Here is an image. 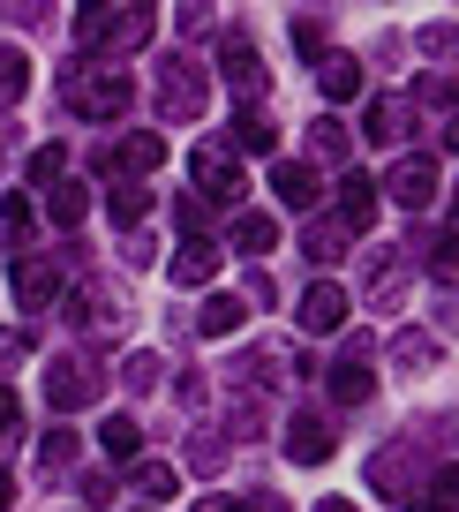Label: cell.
Returning a JSON list of instances; mask_svg holds the SVG:
<instances>
[{"mask_svg": "<svg viewBox=\"0 0 459 512\" xmlns=\"http://www.w3.org/2000/svg\"><path fill=\"white\" fill-rule=\"evenodd\" d=\"M106 166H113V174H159V166H166V136H151V128H136V136H121V144H106Z\"/></svg>", "mask_w": 459, "mask_h": 512, "instance_id": "11", "label": "cell"}, {"mask_svg": "<svg viewBox=\"0 0 459 512\" xmlns=\"http://www.w3.org/2000/svg\"><path fill=\"white\" fill-rule=\"evenodd\" d=\"M46 400L61 407V415L91 407V400H98V369H91V362H68V354H61V362L46 369Z\"/></svg>", "mask_w": 459, "mask_h": 512, "instance_id": "6", "label": "cell"}, {"mask_svg": "<svg viewBox=\"0 0 459 512\" xmlns=\"http://www.w3.org/2000/svg\"><path fill=\"white\" fill-rule=\"evenodd\" d=\"M294 46L301 53H324V23L317 16H294Z\"/></svg>", "mask_w": 459, "mask_h": 512, "instance_id": "35", "label": "cell"}, {"mask_svg": "<svg viewBox=\"0 0 459 512\" xmlns=\"http://www.w3.org/2000/svg\"><path fill=\"white\" fill-rule=\"evenodd\" d=\"M53 294H61V264H53V256H23V264H16V302L46 309Z\"/></svg>", "mask_w": 459, "mask_h": 512, "instance_id": "13", "label": "cell"}, {"mask_svg": "<svg viewBox=\"0 0 459 512\" xmlns=\"http://www.w3.org/2000/svg\"><path fill=\"white\" fill-rule=\"evenodd\" d=\"M264 249H279V219H271V211H241L234 219V256H264Z\"/></svg>", "mask_w": 459, "mask_h": 512, "instance_id": "18", "label": "cell"}, {"mask_svg": "<svg viewBox=\"0 0 459 512\" xmlns=\"http://www.w3.org/2000/svg\"><path fill=\"white\" fill-rule=\"evenodd\" d=\"M151 31H159V16H151V8H106V0H98V8H83L76 16V46L91 53H113V61H128V53H143L151 46Z\"/></svg>", "mask_w": 459, "mask_h": 512, "instance_id": "1", "label": "cell"}, {"mask_svg": "<svg viewBox=\"0 0 459 512\" xmlns=\"http://www.w3.org/2000/svg\"><path fill=\"white\" fill-rule=\"evenodd\" d=\"M452 264H459V234H437V241H429V272L452 279Z\"/></svg>", "mask_w": 459, "mask_h": 512, "instance_id": "34", "label": "cell"}, {"mask_svg": "<svg viewBox=\"0 0 459 512\" xmlns=\"http://www.w3.org/2000/svg\"><path fill=\"white\" fill-rule=\"evenodd\" d=\"M369 384H377V377H369V354H347V362L332 369V400H339V407H362Z\"/></svg>", "mask_w": 459, "mask_h": 512, "instance_id": "22", "label": "cell"}, {"mask_svg": "<svg viewBox=\"0 0 459 512\" xmlns=\"http://www.w3.org/2000/svg\"><path fill=\"white\" fill-rule=\"evenodd\" d=\"M339 226H347V234L377 226V181H369V174H347V181H339Z\"/></svg>", "mask_w": 459, "mask_h": 512, "instance_id": "14", "label": "cell"}, {"mask_svg": "<svg viewBox=\"0 0 459 512\" xmlns=\"http://www.w3.org/2000/svg\"><path fill=\"white\" fill-rule=\"evenodd\" d=\"M219 61H226V76L241 83L249 98H264V53H256V38H241V31H219Z\"/></svg>", "mask_w": 459, "mask_h": 512, "instance_id": "10", "label": "cell"}, {"mask_svg": "<svg viewBox=\"0 0 459 512\" xmlns=\"http://www.w3.org/2000/svg\"><path fill=\"white\" fill-rule=\"evenodd\" d=\"M407 512H437V505H407Z\"/></svg>", "mask_w": 459, "mask_h": 512, "instance_id": "43", "label": "cell"}, {"mask_svg": "<svg viewBox=\"0 0 459 512\" xmlns=\"http://www.w3.org/2000/svg\"><path fill=\"white\" fill-rule=\"evenodd\" d=\"M241 324H249V302H241V294H204V309H196V332L204 339H234Z\"/></svg>", "mask_w": 459, "mask_h": 512, "instance_id": "15", "label": "cell"}, {"mask_svg": "<svg viewBox=\"0 0 459 512\" xmlns=\"http://www.w3.org/2000/svg\"><path fill=\"white\" fill-rule=\"evenodd\" d=\"M317 512H362V505H354V497H324Z\"/></svg>", "mask_w": 459, "mask_h": 512, "instance_id": "39", "label": "cell"}, {"mask_svg": "<svg viewBox=\"0 0 459 512\" xmlns=\"http://www.w3.org/2000/svg\"><path fill=\"white\" fill-rule=\"evenodd\" d=\"M0 430H8V437L23 430V400H16V384H0Z\"/></svg>", "mask_w": 459, "mask_h": 512, "instance_id": "36", "label": "cell"}, {"mask_svg": "<svg viewBox=\"0 0 459 512\" xmlns=\"http://www.w3.org/2000/svg\"><path fill=\"white\" fill-rule=\"evenodd\" d=\"M332 452H339V437H332L324 415H294V422H286V460H294V467H324Z\"/></svg>", "mask_w": 459, "mask_h": 512, "instance_id": "8", "label": "cell"}, {"mask_svg": "<svg viewBox=\"0 0 459 512\" xmlns=\"http://www.w3.org/2000/svg\"><path fill=\"white\" fill-rule=\"evenodd\" d=\"M362 128H369V144H399V136L414 128V106L407 98H377V106L362 113Z\"/></svg>", "mask_w": 459, "mask_h": 512, "instance_id": "16", "label": "cell"}, {"mask_svg": "<svg viewBox=\"0 0 459 512\" xmlns=\"http://www.w3.org/2000/svg\"><path fill=\"white\" fill-rule=\"evenodd\" d=\"M121 384H128V392H151V384H159V354H128V362H121Z\"/></svg>", "mask_w": 459, "mask_h": 512, "instance_id": "29", "label": "cell"}, {"mask_svg": "<svg viewBox=\"0 0 459 512\" xmlns=\"http://www.w3.org/2000/svg\"><path fill=\"white\" fill-rule=\"evenodd\" d=\"M23 91H31V61H23L16 46H0V98H8V106H16Z\"/></svg>", "mask_w": 459, "mask_h": 512, "instance_id": "25", "label": "cell"}, {"mask_svg": "<svg viewBox=\"0 0 459 512\" xmlns=\"http://www.w3.org/2000/svg\"><path fill=\"white\" fill-rule=\"evenodd\" d=\"M317 83H324V98H332V106H347V98H362V61H354V53H324Z\"/></svg>", "mask_w": 459, "mask_h": 512, "instance_id": "17", "label": "cell"}, {"mask_svg": "<svg viewBox=\"0 0 459 512\" xmlns=\"http://www.w3.org/2000/svg\"><path fill=\"white\" fill-rule=\"evenodd\" d=\"M83 211H91V189H83V181H53V189H46V219L61 226V234L83 226Z\"/></svg>", "mask_w": 459, "mask_h": 512, "instance_id": "19", "label": "cell"}, {"mask_svg": "<svg viewBox=\"0 0 459 512\" xmlns=\"http://www.w3.org/2000/svg\"><path fill=\"white\" fill-rule=\"evenodd\" d=\"M189 181L204 189V204H234L249 181H241V166H234V144H196L189 151Z\"/></svg>", "mask_w": 459, "mask_h": 512, "instance_id": "4", "label": "cell"}, {"mask_svg": "<svg viewBox=\"0 0 459 512\" xmlns=\"http://www.w3.org/2000/svg\"><path fill=\"white\" fill-rule=\"evenodd\" d=\"M136 490L151 497V505H166V497H174L181 482H174V467H159V460H143V467H136Z\"/></svg>", "mask_w": 459, "mask_h": 512, "instance_id": "27", "label": "cell"}, {"mask_svg": "<svg viewBox=\"0 0 459 512\" xmlns=\"http://www.w3.org/2000/svg\"><path fill=\"white\" fill-rule=\"evenodd\" d=\"M271 196H279L286 211H317L324 181H317V166H301V159H271Z\"/></svg>", "mask_w": 459, "mask_h": 512, "instance_id": "9", "label": "cell"}, {"mask_svg": "<svg viewBox=\"0 0 459 512\" xmlns=\"http://www.w3.org/2000/svg\"><path fill=\"white\" fill-rule=\"evenodd\" d=\"M31 181H38V189L68 181V144H38V151H31Z\"/></svg>", "mask_w": 459, "mask_h": 512, "instance_id": "26", "label": "cell"}, {"mask_svg": "<svg viewBox=\"0 0 459 512\" xmlns=\"http://www.w3.org/2000/svg\"><path fill=\"white\" fill-rule=\"evenodd\" d=\"M83 505H113V475H83Z\"/></svg>", "mask_w": 459, "mask_h": 512, "instance_id": "37", "label": "cell"}, {"mask_svg": "<svg viewBox=\"0 0 459 512\" xmlns=\"http://www.w3.org/2000/svg\"><path fill=\"white\" fill-rule=\"evenodd\" d=\"M444 136H452V151H459V121H452V128H444Z\"/></svg>", "mask_w": 459, "mask_h": 512, "instance_id": "41", "label": "cell"}, {"mask_svg": "<svg viewBox=\"0 0 459 512\" xmlns=\"http://www.w3.org/2000/svg\"><path fill=\"white\" fill-rule=\"evenodd\" d=\"M429 505H437V512H452V505H459V460L429 475Z\"/></svg>", "mask_w": 459, "mask_h": 512, "instance_id": "32", "label": "cell"}, {"mask_svg": "<svg viewBox=\"0 0 459 512\" xmlns=\"http://www.w3.org/2000/svg\"><path fill=\"white\" fill-rule=\"evenodd\" d=\"M234 512H286V505H271V497H249V505H241L234 497Z\"/></svg>", "mask_w": 459, "mask_h": 512, "instance_id": "38", "label": "cell"}, {"mask_svg": "<svg viewBox=\"0 0 459 512\" xmlns=\"http://www.w3.org/2000/svg\"><path fill=\"white\" fill-rule=\"evenodd\" d=\"M317 151H324V159H347V151H354L347 121H332V113H324V121H317Z\"/></svg>", "mask_w": 459, "mask_h": 512, "instance_id": "30", "label": "cell"}, {"mask_svg": "<svg viewBox=\"0 0 459 512\" xmlns=\"http://www.w3.org/2000/svg\"><path fill=\"white\" fill-rule=\"evenodd\" d=\"M166 279H174V287H211V279H219V249H211L204 234H181V249H174V264H166Z\"/></svg>", "mask_w": 459, "mask_h": 512, "instance_id": "12", "label": "cell"}, {"mask_svg": "<svg viewBox=\"0 0 459 512\" xmlns=\"http://www.w3.org/2000/svg\"><path fill=\"white\" fill-rule=\"evenodd\" d=\"M377 189H392V204H407V211H429L437 189H444V166L429 159V151H407V159H392V174H384Z\"/></svg>", "mask_w": 459, "mask_h": 512, "instance_id": "3", "label": "cell"}, {"mask_svg": "<svg viewBox=\"0 0 459 512\" xmlns=\"http://www.w3.org/2000/svg\"><path fill=\"white\" fill-rule=\"evenodd\" d=\"M68 460H76V430H46V445H38V467H46V475H61Z\"/></svg>", "mask_w": 459, "mask_h": 512, "instance_id": "28", "label": "cell"}, {"mask_svg": "<svg viewBox=\"0 0 459 512\" xmlns=\"http://www.w3.org/2000/svg\"><path fill=\"white\" fill-rule=\"evenodd\" d=\"M226 144H234V151H249V159H279V128H271L264 113H241Z\"/></svg>", "mask_w": 459, "mask_h": 512, "instance_id": "20", "label": "cell"}, {"mask_svg": "<svg viewBox=\"0 0 459 512\" xmlns=\"http://www.w3.org/2000/svg\"><path fill=\"white\" fill-rule=\"evenodd\" d=\"M422 53H429V61H459V31H452V23H429V31H422Z\"/></svg>", "mask_w": 459, "mask_h": 512, "instance_id": "31", "label": "cell"}, {"mask_svg": "<svg viewBox=\"0 0 459 512\" xmlns=\"http://www.w3.org/2000/svg\"><path fill=\"white\" fill-rule=\"evenodd\" d=\"M294 324L309 339H332L339 324H347V287H339V279H309V287H301V302H294Z\"/></svg>", "mask_w": 459, "mask_h": 512, "instance_id": "5", "label": "cell"}, {"mask_svg": "<svg viewBox=\"0 0 459 512\" xmlns=\"http://www.w3.org/2000/svg\"><path fill=\"white\" fill-rule=\"evenodd\" d=\"M347 226L339 219H317V226H301V256H317V264H339V256H347Z\"/></svg>", "mask_w": 459, "mask_h": 512, "instance_id": "21", "label": "cell"}, {"mask_svg": "<svg viewBox=\"0 0 459 512\" xmlns=\"http://www.w3.org/2000/svg\"><path fill=\"white\" fill-rule=\"evenodd\" d=\"M106 211H113V226L128 234V226H136L143 211H151V189H136V181H128V189H113V196H106Z\"/></svg>", "mask_w": 459, "mask_h": 512, "instance_id": "24", "label": "cell"}, {"mask_svg": "<svg viewBox=\"0 0 459 512\" xmlns=\"http://www.w3.org/2000/svg\"><path fill=\"white\" fill-rule=\"evenodd\" d=\"M98 445H106V460H136V452H143V430H136V415H106Z\"/></svg>", "mask_w": 459, "mask_h": 512, "instance_id": "23", "label": "cell"}, {"mask_svg": "<svg viewBox=\"0 0 459 512\" xmlns=\"http://www.w3.org/2000/svg\"><path fill=\"white\" fill-rule=\"evenodd\" d=\"M0 234H8V241L31 234V196H8V204H0Z\"/></svg>", "mask_w": 459, "mask_h": 512, "instance_id": "33", "label": "cell"}, {"mask_svg": "<svg viewBox=\"0 0 459 512\" xmlns=\"http://www.w3.org/2000/svg\"><path fill=\"white\" fill-rule=\"evenodd\" d=\"M452 234H459V196H452Z\"/></svg>", "mask_w": 459, "mask_h": 512, "instance_id": "42", "label": "cell"}, {"mask_svg": "<svg viewBox=\"0 0 459 512\" xmlns=\"http://www.w3.org/2000/svg\"><path fill=\"white\" fill-rule=\"evenodd\" d=\"M68 113H83V121H121L128 98H136V83H128V68H83V76L61 83Z\"/></svg>", "mask_w": 459, "mask_h": 512, "instance_id": "2", "label": "cell"}, {"mask_svg": "<svg viewBox=\"0 0 459 512\" xmlns=\"http://www.w3.org/2000/svg\"><path fill=\"white\" fill-rule=\"evenodd\" d=\"M204 106H211V76L189 61V53H181V61H166V113H174V121L189 113V121H196Z\"/></svg>", "mask_w": 459, "mask_h": 512, "instance_id": "7", "label": "cell"}, {"mask_svg": "<svg viewBox=\"0 0 459 512\" xmlns=\"http://www.w3.org/2000/svg\"><path fill=\"white\" fill-rule=\"evenodd\" d=\"M0 512H16V482L8 475H0Z\"/></svg>", "mask_w": 459, "mask_h": 512, "instance_id": "40", "label": "cell"}]
</instances>
